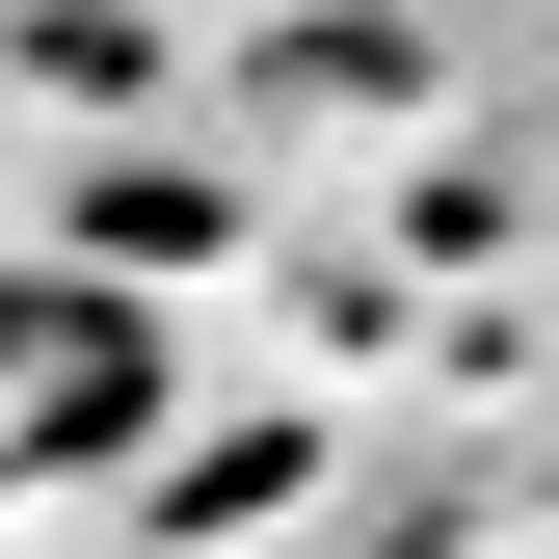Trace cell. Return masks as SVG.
<instances>
[{
  "label": "cell",
  "mask_w": 559,
  "mask_h": 559,
  "mask_svg": "<svg viewBox=\"0 0 559 559\" xmlns=\"http://www.w3.org/2000/svg\"><path fill=\"white\" fill-rule=\"evenodd\" d=\"M53 294H81V266H0V400H27V346H53Z\"/></svg>",
  "instance_id": "1"
}]
</instances>
